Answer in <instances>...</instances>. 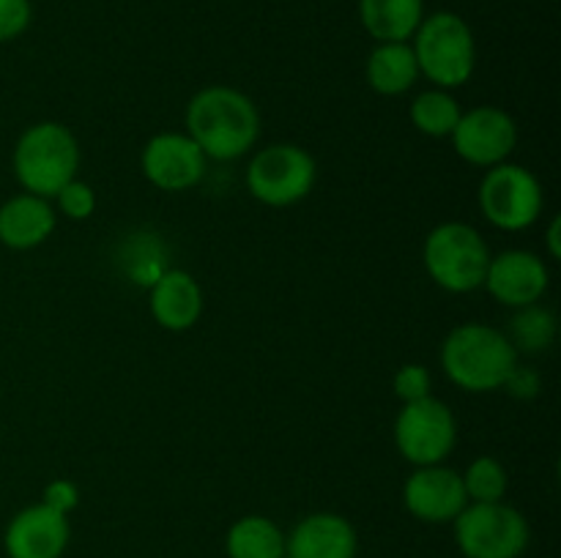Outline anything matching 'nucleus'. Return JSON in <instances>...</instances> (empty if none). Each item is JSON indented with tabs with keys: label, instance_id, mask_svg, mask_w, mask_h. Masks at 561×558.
Returning a JSON list of instances; mask_svg holds the SVG:
<instances>
[{
	"label": "nucleus",
	"instance_id": "22",
	"mask_svg": "<svg viewBox=\"0 0 561 558\" xmlns=\"http://www.w3.org/2000/svg\"><path fill=\"white\" fill-rule=\"evenodd\" d=\"M553 337H557V321L542 306H520L518 315L513 317V339L510 342L515 350L520 348L529 350V353L546 350L553 342Z\"/></svg>",
	"mask_w": 561,
	"mask_h": 558
},
{
	"label": "nucleus",
	"instance_id": "21",
	"mask_svg": "<svg viewBox=\"0 0 561 558\" xmlns=\"http://www.w3.org/2000/svg\"><path fill=\"white\" fill-rule=\"evenodd\" d=\"M458 98L447 91H425L411 104V120L427 137H449L460 120Z\"/></svg>",
	"mask_w": 561,
	"mask_h": 558
},
{
	"label": "nucleus",
	"instance_id": "10",
	"mask_svg": "<svg viewBox=\"0 0 561 558\" xmlns=\"http://www.w3.org/2000/svg\"><path fill=\"white\" fill-rule=\"evenodd\" d=\"M453 146L469 164L496 167L518 146V126L504 109L485 104L460 115L453 131Z\"/></svg>",
	"mask_w": 561,
	"mask_h": 558
},
{
	"label": "nucleus",
	"instance_id": "3",
	"mask_svg": "<svg viewBox=\"0 0 561 558\" xmlns=\"http://www.w3.org/2000/svg\"><path fill=\"white\" fill-rule=\"evenodd\" d=\"M80 167V146L66 126L44 120L31 126L14 148V173L27 195L55 197Z\"/></svg>",
	"mask_w": 561,
	"mask_h": 558
},
{
	"label": "nucleus",
	"instance_id": "11",
	"mask_svg": "<svg viewBox=\"0 0 561 558\" xmlns=\"http://www.w3.org/2000/svg\"><path fill=\"white\" fill-rule=\"evenodd\" d=\"M206 153L190 135H157L142 151V173L157 189L184 191L206 175Z\"/></svg>",
	"mask_w": 561,
	"mask_h": 558
},
{
	"label": "nucleus",
	"instance_id": "1",
	"mask_svg": "<svg viewBox=\"0 0 561 558\" xmlns=\"http://www.w3.org/2000/svg\"><path fill=\"white\" fill-rule=\"evenodd\" d=\"M186 129L206 159L228 162L255 146L261 115L250 96L228 85H211L195 93L186 107Z\"/></svg>",
	"mask_w": 561,
	"mask_h": 558
},
{
	"label": "nucleus",
	"instance_id": "26",
	"mask_svg": "<svg viewBox=\"0 0 561 558\" xmlns=\"http://www.w3.org/2000/svg\"><path fill=\"white\" fill-rule=\"evenodd\" d=\"M31 25V0H0V42L20 36Z\"/></svg>",
	"mask_w": 561,
	"mask_h": 558
},
{
	"label": "nucleus",
	"instance_id": "24",
	"mask_svg": "<svg viewBox=\"0 0 561 558\" xmlns=\"http://www.w3.org/2000/svg\"><path fill=\"white\" fill-rule=\"evenodd\" d=\"M55 197H58L60 211L69 219H88L93 213V208H96V195H93V189L85 181L71 178Z\"/></svg>",
	"mask_w": 561,
	"mask_h": 558
},
{
	"label": "nucleus",
	"instance_id": "13",
	"mask_svg": "<svg viewBox=\"0 0 561 558\" xmlns=\"http://www.w3.org/2000/svg\"><path fill=\"white\" fill-rule=\"evenodd\" d=\"M485 288L496 301L507 306H531L546 295L548 266L526 249H510L491 257Z\"/></svg>",
	"mask_w": 561,
	"mask_h": 558
},
{
	"label": "nucleus",
	"instance_id": "18",
	"mask_svg": "<svg viewBox=\"0 0 561 558\" xmlns=\"http://www.w3.org/2000/svg\"><path fill=\"white\" fill-rule=\"evenodd\" d=\"M420 77L414 49L405 42L378 44L367 60V82L381 96H400L409 91Z\"/></svg>",
	"mask_w": 561,
	"mask_h": 558
},
{
	"label": "nucleus",
	"instance_id": "2",
	"mask_svg": "<svg viewBox=\"0 0 561 558\" xmlns=\"http://www.w3.org/2000/svg\"><path fill=\"white\" fill-rule=\"evenodd\" d=\"M442 367L463 392H496L518 367V350L507 334L485 323H463L444 339Z\"/></svg>",
	"mask_w": 561,
	"mask_h": 558
},
{
	"label": "nucleus",
	"instance_id": "6",
	"mask_svg": "<svg viewBox=\"0 0 561 558\" xmlns=\"http://www.w3.org/2000/svg\"><path fill=\"white\" fill-rule=\"evenodd\" d=\"M455 539L466 558H518L529 545V525L502 501L471 503L455 518Z\"/></svg>",
	"mask_w": 561,
	"mask_h": 558
},
{
	"label": "nucleus",
	"instance_id": "16",
	"mask_svg": "<svg viewBox=\"0 0 561 558\" xmlns=\"http://www.w3.org/2000/svg\"><path fill=\"white\" fill-rule=\"evenodd\" d=\"M203 312V293L192 274L170 268L153 279L151 315L168 332H186Z\"/></svg>",
	"mask_w": 561,
	"mask_h": 558
},
{
	"label": "nucleus",
	"instance_id": "28",
	"mask_svg": "<svg viewBox=\"0 0 561 558\" xmlns=\"http://www.w3.org/2000/svg\"><path fill=\"white\" fill-rule=\"evenodd\" d=\"M559 230H561V219L553 217L551 224H548V233H546V239H548V252H551L553 260H559V257H561V244H559L561 235H559Z\"/></svg>",
	"mask_w": 561,
	"mask_h": 558
},
{
	"label": "nucleus",
	"instance_id": "14",
	"mask_svg": "<svg viewBox=\"0 0 561 558\" xmlns=\"http://www.w3.org/2000/svg\"><path fill=\"white\" fill-rule=\"evenodd\" d=\"M66 545H69V520L47 503L22 509L5 531L9 558H60Z\"/></svg>",
	"mask_w": 561,
	"mask_h": 558
},
{
	"label": "nucleus",
	"instance_id": "15",
	"mask_svg": "<svg viewBox=\"0 0 561 558\" xmlns=\"http://www.w3.org/2000/svg\"><path fill=\"white\" fill-rule=\"evenodd\" d=\"M285 553L288 558H354L356 531L340 514H310L294 528Z\"/></svg>",
	"mask_w": 561,
	"mask_h": 558
},
{
	"label": "nucleus",
	"instance_id": "25",
	"mask_svg": "<svg viewBox=\"0 0 561 558\" xmlns=\"http://www.w3.org/2000/svg\"><path fill=\"white\" fill-rule=\"evenodd\" d=\"M394 394L403 403H416L422 397H431V372L422 364L400 367L394 375Z\"/></svg>",
	"mask_w": 561,
	"mask_h": 558
},
{
	"label": "nucleus",
	"instance_id": "8",
	"mask_svg": "<svg viewBox=\"0 0 561 558\" xmlns=\"http://www.w3.org/2000/svg\"><path fill=\"white\" fill-rule=\"evenodd\" d=\"M458 438L455 416L442 399L422 397L405 403L394 421V443L400 454L414 465H438L449 457Z\"/></svg>",
	"mask_w": 561,
	"mask_h": 558
},
{
	"label": "nucleus",
	"instance_id": "4",
	"mask_svg": "<svg viewBox=\"0 0 561 558\" xmlns=\"http://www.w3.org/2000/svg\"><path fill=\"white\" fill-rule=\"evenodd\" d=\"M491 249L466 222H444L425 239V268L438 288L471 293L485 284Z\"/></svg>",
	"mask_w": 561,
	"mask_h": 558
},
{
	"label": "nucleus",
	"instance_id": "7",
	"mask_svg": "<svg viewBox=\"0 0 561 558\" xmlns=\"http://www.w3.org/2000/svg\"><path fill=\"white\" fill-rule=\"evenodd\" d=\"M316 159L299 146H268L247 167V189L266 206L285 208L305 200L316 186Z\"/></svg>",
	"mask_w": 561,
	"mask_h": 558
},
{
	"label": "nucleus",
	"instance_id": "5",
	"mask_svg": "<svg viewBox=\"0 0 561 558\" xmlns=\"http://www.w3.org/2000/svg\"><path fill=\"white\" fill-rule=\"evenodd\" d=\"M416 66L438 88H458L474 74V36L458 14L438 11L416 27Z\"/></svg>",
	"mask_w": 561,
	"mask_h": 558
},
{
	"label": "nucleus",
	"instance_id": "12",
	"mask_svg": "<svg viewBox=\"0 0 561 558\" xmlns=\"http://www.w3.org/2000/svg\"><path fill=\"white\" fill-rule=\"evenodd\" d=\"M403 498L405 509L425 523H449L469 507L460 474L442 465H422L414 470L405 481Z\"/></svg>",
	"mask_w": 561,
	"mask_h": 558
},
{
	"label": "nucleus",
	"instance_id": "19",
	"mask_svg": "<svg viewBox=\"0 0 561 558\" xmlns=\"http://www.w3.org/2000/svg\"><path fill=\"white\" fill-rule=\"evenodd\" d=\"M362 25L378 42H409L422 22V0H359Z\"/></svg>",
	"mask_w": 561,
	"mask_h": 558
},
{
	"label": "nucleus",
	"instance_id": "27",
	"mask_svg": "<svg viewBox=\"0 0 561 558\" xmlns=\"http://www.w3.org/2000/svg\"><path fill=\"white\" fill-rule=\"evenodd\" d=\"M77 501H80V492H77L75 481H69V479L49 481L47 490H44V503L53 509H58L60 514L71 512V509L77 507Z\"/></svg>",
	"mask_w": 561,
	"mask_h": 558
},
{
	"label": "nucleus",
	"instance_id": "20",
	"mask_svg": "<svg viewBox=\"0 0 561 558\" xmlns=\"http://www.w3.org/2000/svg\"><path fill=\"white\" fill-rule=\"evenodd\" d=\"M228 556L230 558H283L285 539L277 525L268 518H241L228 531Z\"/></svg>",
	"mask_w": 561,
	"mask_h": 558
},
{
	"label": "nucleus",
	"instance_id": "17",
	"mask_svg": "<svg viewBox=\"0 0 561 558\" xmlns=\"http://www.w3.org/2000/svg\"><path fill=\"white\" fill-rule=\"evenodd\" d=\"M55 230V211L44 197H11L0 208V241L11 249H31L47 241Z\"/></svg>",
	"mask_w": 561,
	"mask_h": 558
},
{
	"label": "nucleus",
	"instance_id": "9",
	"mask_svg": "<svg viewBox=\"0 0 561 558\" xmlns=\"http://www.w3.org/2000/svg\"><path fill=\"white\" fill-rule=\"evenodd\" d=\"M482 213L499 230H526L542 213V186L520 164H496L480 184Z\"/></svg>",
	"mask_w": 561,
	"mask_h": 558
},
{
	"label": "nucleus",
	"instance_id": "23",
	"mask_svg": "<svg viewBox=\"0 0 561 558\" xmlns=\"http://www.w3.org/2000/svg\"><path fill=\"white\" fill-rule=\"evenodd\" d=\"M463 479L466 498H471L474 503H493L502 501L504 492H507V470L502 468V463L493 457H477L469 465Z\"/></svg>",
	"mask_w": 561,
	"mask_h": 558
}]
</instances>
